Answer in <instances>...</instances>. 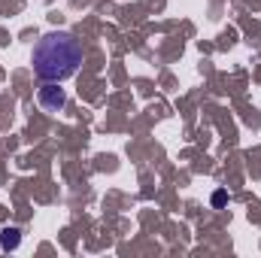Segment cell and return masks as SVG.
I'll return each instance as SVG.
<instances>
[{
	"label": "cell",
	"instance_id": "cell-1",
	"mask_svg": "<svg viewBox=\"0 0 261 258\" xmlns=\"http://www.w3.org/2000/svg\"><path fill=\"white\" fill-rule=\"evenodd\" d=\"M31 61H34V73L43 82H64L82 64V43L73 34H67V31L46 34L34 46V58Z\"/></svg>",
	"mask_w": 261,
	"mask_h": 258
},
{
	"label": "cell",
	"instance_id": "cell-2",
	"mask_svg": "<svg viewBox=\"0 0 261 258\" xmlns=\"http://www.w3.org/2000/svg\"><path fill=\"white\" fill-rule=\"evenodd\" d=\"M37 100H40V107H43L46 113H61L67 107V94H64V88H61V82H46V85L40 88Z\"/></svg>",
	"mask_w": 261,
	"mask_h": 258
},
{
	"label": "cell",
	"instance_id": "cell-3",
	"mask_svg": "<svg viewBox=\"0 0 261 258\" xmlns=\"http://www.w3.org/2000/svg\"><path fill=\"white\" fill-rule=\"evenodd\" d=\"M18 243H21V231L18 228H3L0 231V246L3 249H18Z\"/></svg>",
	"mask_w": 261,
	"mask_h": 258
},
{
	"label": "cell",
	"instance_id": "cell-4",
	"mask_svg": "<svg viewBox=\"0 0 261 258\" xmlns=\"http://www.w3.org/2000/svg\"><path fill=\"white\" fill-rule=\"evenodd\" d=\"M225 200H228V194H225V192H216V194H213V207H222Z\"/></svg>",
	"mask_w": 261,
	"mask_h": 258
}]
</instances>
